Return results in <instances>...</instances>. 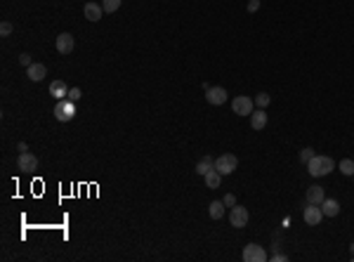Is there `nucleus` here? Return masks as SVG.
Wrapping results in <instances>:
<instances>
[{
  "label": "nucleus",
  "instance_id": "obj_14",
  "mask_svg": "<svg viewBox=\"0 0 354 262\" xmlns=\"http://www.w3.org/2000/svg\"><path fill=\"white\" fill-rule=\"evenodd\" d=\"M83 12H85V19H90V21H99L102 15H104V7L97 5V2H88Z\"/></svg>",
  "mask_w": 354,
  "mask_h": 262
},
{
  "label": "nucleus",
  "instance_id": "obj_21",
  "mask_svg": "<svg viewBox=\"0 0 354 262\" xmlns=\"http://www.w3.org/2000/svg\"><path fill=\"white\" fill-rule=\"evenodd\" d=\"M253 102L257 104V109H267V106H269V102H272V97H269L267 92H260V95H257Z\"/></svg>",
  "mask_w": 354,
  "mask_h": 262
},
{
  "label": "nucleus",
  "instance_id": "obj_27",
  "mask_svg": "<svg viewBox=\"0 0 354 262\" xmlns=\"http://www.w3.org/2000/svg\"><path fill=\"white\" fill-rule=\"evenodd\" d=\"M19 62H21V66H31L33 62H31V54H19Z\"/></svg>",
  "mask_w": 354,
  "mask_h": 262
},
{
  "label": "nucleus",
  "instance_id": "obj_17",
  "mask_svg": "<svg viewBox=\"0 0 354 262\" xmlns=\"http://www.w3.org/2000/svg\"><path fill=\"white\" fill-rule=\"evenodd\" d=\"M212 168H215V158H212V156H203L198 163H196V173H198V175L210 173Z\"/></svg>",
  "mask_w": 354,
  "mask_h": 262
},
{
  "label": "nucleus",
  "instance_id": "obj_7",
  "mask_svg": "<svg viewBox=\"0 0 354 262\" xmlns=\"http://www.w3.org/2000/svg\"><path fill=\"white\" fill-rule=\"evenodd\" d=\"M302 217H305V222H307L309 227H317L319 222L323 220V210H321V206L307 203V208H305V213H302Z\"/></svg>",
  "mask_w": 354,
  "mask_h": 262
},
{
  "label": "nucleus",
  "instance_id": "obj_6",
  "mask_svg": "<svg viewBox=\"0 0 354 262\" xmlns=\"http://www.w3.org/2000/svg\"><path fill=\"white\" fill-rule=\"evenodd\" d=\"M241 258H243V262H265L267 260L262 246H257V244H248L243 248V255Z\"/></svg>",
  "mask_w": 354,
  "mask_h": 262
},
{
  "label": "nucleus",
  "instance_id": "obj_1",
  "mask_svg": "<svg viewBox=\"0 0 354 262\" xmlns=\"http://www.w3.org/2000/svg\"><path fill=\"white\" fill-rule=\"evenodd\" d=\"M331 170H336V163L331 156H317L314 154V158L307 163V173L312 177H326Z\"/></svg>",
  "mask_w": 354,
  "mask_h": 262
},
{
  "label": "nucleus",
  "instance_id": "obj_20",
  "mask_svg": "<svg viewBox=\"0 0 354 262\" xmlns=\"http://www.w3.org/2000/svg\"><path fill=\"white\" fill-rule=\"evenodd\" d=\"M338 168H340V173L342 175H350V177H352L354 175V158H342Z\"/></svg>",
  "mask_w": 354,
  "mask_h": 262
},
{
  "label": "nucleus",
  "instance_id": "obj_25",
  "mask_svg": "<svg viewBox=\"0 0 354 262\" xmlns=\"http://www.w3.org/2000/svg\"><path fill=\"white\" fill-rule=\"evenodd\" d=\"M12 33V24H10V21H2V24H0V35H10Z\"/></svg>",
  "mask_w": 354,
  "mask_h": 262
},
{
  "label": "nucleus",
  "instance_id": "obj_12",
  "mask_svg": "<svg viewBox=\"0 0 354 262\" xmlns=\"http://www.w3.org/2000/svg\"><path fill=\"white\" fill-rule=\"evenodd\" d=\"M307 203H314V206H321L323 203V198H326V192H323V187H319V184H314V187H309L307 189Z\"/></svg>",
  "mask_w": 354,
  "mask_h": 262
},
{
  "label": "nucleus",
  "instance_id": "obj_19",
  "mask_svg": "<svg viewBox=\"0 0 354 262\" xmlns=\"http://www.w3.org/2000/svg\"><path fill=\"white\" fill-rule=\"evenodd\" d=\"M203 177H206V184H208V189H217V187H220V182H222V175L217 173L215 168H212L210 173H206Z\"/></svg>",
  "mask_w": 354,
  "mask_h": 262
},
{
  "label": "nucleus",
  "instance_id": "obj_13",
  "mask_svg": "<svg viewBox=\"0 0 354 262\" xmlns=\"http://www.w3.org/2000/svg\"><path fill=\"white\" fill-rule=\"evenodd\" d=\"M50 95H52L54 99H66L69 97V85L64 81H52L50 83Z\"/></svg>",
  "mask_w": 354,
  "mask_h": 262
},
{
  "label": "nucleus",
  "instance_id": "obj_31",
  "mask_svg": "<svg viewBox=\"0 0 354 262\" xmlns=\"http://www.w3.org/2000/svg\"><path fill=\"white\" fill-rule=\"evenodd\" d=\"M350 250H352V255H354V244H352V246H350Z\"/></svg>",
  "mask_w": 354,
  "mask_h": 262
},
{
  "label": "nucleus",
  "instance_id": "obj_28",
  "mask_svg": "<svg viewBox=\"0 0 354 262\" xmlns=\"http://www.w3.org/2000/svg\"><path fill=\"white\" fill-rule=\"evenodd\" d=\"M260 10V0H250L248 2V12H257Z\"/></svg>",
  "mask_w": 354,
  "mask_h": 262
},
{
  "label": "nucleus",
  "instance_id": "obj_32",
  "mask_svg": "<svg viewBox=\"0 0 354 262\" xmlns=\"http://www.w3.org/2000/svg\"><path fill=\"white\" fill-rule=\"evenodd\" d=\"M352 177H354V175H352Z\"/></svg>",
  "mask_w": 354,
  "mask_h": 262
},
{
  "label": "nucleus",
  "instance_id": "obj_3",
  "mask_svg": "<svg viewBox=\"0 0 354 262\" xmlns=\"http://www.w3.org/2000/svg\"><path fill=\"white\" fill-rule=\"evenodd\" d=\"M239 168V158L234 154H222L220 158H215V170L220 175H231Z\"/></svg>",
  "mask_w": 354,
  "mask_h": 262
},
{
  "label": "nucleus",
  "instance_id": "obj_18",
  "mask_svg": "<svg viewBox=\"0 0 354 262\" xmlns=\"http://www.w3.org/2000/svg\"><path fill=\"white\" fill-rule=\"evenodd\" d=\"M225 201H212L210 203V208H208V213H210V217L212 220H222V215H225Z\"/></svg>",
  "mask_w": 354,
  "mask_h": 262
},
{
  "label": "nucleus",
  "instance_id": "obj_11",
  "mask_svg": "<svg viewBox=\"0 0 354 262\" xmlns=\"http://www.w3.org/2000/svg\"><path fill=\"white\" fill-rule=\"evenodd\" d=\"M26 76H29L33 83H40V81L48 76V69H45V64H38V62H33L31 66H26Z\"/></svg>",
  "mask_w": 354,
  "mask_h": 262
},
{
  "label": "nucleus",
  "instance_id": "obj_22",
  "mask_svg": "<svg viewBox=\"0 0 354 262\" xmlns=\"http://www.w3.org/2000/svg\"><path fill=\"white\" fill-rule=\"evenodd\" d=\"M102 7H104V12H116L118 7H121V0H102Z\"/></svg>",
  "mask_w": 354,
  "mask_h": 262
},
{
  "label": "nucleus",
  "instance_id": "obj_4",
  "mask_svg": "<svg viewBox=\"0 0 354 262\" xmlns=\"http://www.w3.org/2000/svg\"><path fill=\"white\" fill-rule=\"evenodd\" d=\"M253 106L255 102L246 97V95H239V97H234V102H231V109H234V114H239V116H250L253 114Z\"/></svg>",
  "mask_w": 354,
  "mask_h": 262
},
{
  "label": "nucleus",
  "instance_id": "obj_26",
  "mask_svg": "<svg viewBox=\"0 0 354 262\" xmlns=\"http://www.w3.org/2000/svg\"><path fill=\"white\" fill-rule=\"evenodd\" d=\"M222 201H225V206H227V208H234V206H236V196H234V194H227Z\"/></svg>",
  "mask_w": 354,
  "mask_h": 262
},
{
  "label": "nucleus",
  "instance_id": "obj_8",
  "mask_svg": "<svg viewBox=\"0 0 354 262\" xmlns=\"http://www.w3.org/2000/svg\"><path fill=\"white\" fill-rule=\"evenodd\" d=\"M206 102L212 106H222L225 102H227V90L225 87H208L206 90Z\"/></svg>",
  "mask_w": 354,
  "mask_h": 262
},
{
  "label": "nucleus",
  "instance_id": "obj_10",
  "mask_svg": "<svg viewBox=\"0 0 354 262\" xmlns=\"http://www.w3.org/2000/svg\"><path fill=\"white\" fill-rule=\"evenodd\" d=\"M76 48V40L71 33H59L57 35V52L59 54H71Z\"/></svg>",
  "mask_w": 354,
  "mask_h": 262
},
{
  "label": "nucleus",
  "instance_id": "obj_29",
  "mask_svg": "<svg viewBox=\"0 0 354 262\" xmlns=\"http://www.w3.org/2000/svg\"><path fill=\"white\" fill-rule=\"evenodd\" d=\"M272 260H274V262H286L288 258H286L283 253H276V255H272Z\"/></svg>",
  "mask_w": 354,
  "mask_h": 262
},
{
  "label": "nucleus",
  "instance_id": "obj_24",
  "mask_svg": "<svg viewBox=\"0 0 354 262\" xmlns=\"http://www.w3.org/2000/svg\"><path fill=\"white\" fill-rule=\"evenodd\" d=\"M80 97H83V90H80V87H71V90H69V99L78 102Z\"/></svg>",
  "mask_w": 354,
  "mask_h": 262
},
{
  "label": "nucleus",
  "instance_id": "obj_23",
  "mask_svg": "<svg viewBox=\"0 0 354 262\" xmlns=\"http://www.w3.org/2000/svg\"><path fill=\"white\" fill-rule=\"evenodd\" d=\"M312 158H314V149H312V147H305V149L300 151V161L305 163V165H307Z\"/></svg>",
  "mask_w": 354,
  "mask_h": 262
},
{
  "label": "nucleus",
  "instance_id": "obj_5",
  "mask_svg": "<svg viewBox=\"0 0 354 262\" xmlns=\"http://www.w3.org/2000/svg\"><path fill=\"white\" fill-rule=\"evenodd\" d=\"M229 222H231V227H236V229H243L248 225V208H243V206H234L229 213Z\"/></svg>",
  "mask_w": 354,
  "mask_h": 262
},
{
  "label": "nucleus",
  "instance_id": "obj_16",
  "mask_svg": "<svg viewBox=\"0 0 354 262\" xmlns=\"http://www.w3.org/2000/svg\"><path fill=\"white\" fill-rule=\"evenodd\" d=\"M321 210H323V217H336L338 213H340V203H338L336 198H323Z\"/></svg>",
  "mask_w": 354,
  "mask_h": 262
},
{
  "label": "nucleus",
  "instance_id": "obj_15",
  "mask_svg": "<svg viewBox=\"0 0 354 262\" xmlns=\"http://www.w3.org/2000/svg\"><path fill=\"white\" fill-rule=\"evenodd\" d=\"M265 125H267L265 109H257V111H253V114H250V128H253V130H262Z\"/></svg>",
  "mask_w": 354,
  "mask_h": 262
},
{
  "label": "nucleus",
  "instance_id": "obj_30",
  "mask_svg": "<svg viewBox=\"0 0 354 262\" xmlns=\"http://www.w3.org/2000/svg\"><path fill=\"white\" fill-rule=\"evenodd\" d=\"M17 151H19V154H24V151H29V147H26V142H19V144H17Z\"/></svg>",
  "mask_w": 354,
  "mask_h": 262
},
{
  "label": "nucleus",
  "instance_id": "obj_9",
  "mask_svg": "<svg viewBox=\"0 0 354 262\" xmlns=\"http://www.w3.org/2000/svg\"><path fill=\"white\" fill-rule=\"evenodd\" d=\"M17 168L21 173H33L35 168H38V158L33 154H29V151H24V154H19L17 158Z\"/></svg>",
  "mask_w": 354,
  "mask_h": 262
},
{
  "label": "nucleus",
  "instance_id": "obj_2",
  "mask_svg": "<svg viewBox=\"0 0 354 262\" xmlns=\"http://www.w3.org/2000/svg\"><path fill=\"white\" fill-rule=\"evenodd\" d=\"M52 114H54V118L59 123H69L73 116H76V106H73V99H59L57 104H54L52 109Z\"/></svg>",
  "mask_w": 354,
  "mask_h": 262
}]
</instances>
